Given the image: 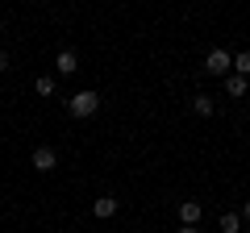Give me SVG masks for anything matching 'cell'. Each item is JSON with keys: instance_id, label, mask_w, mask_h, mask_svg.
<instances>
[{"instance_id": "8", "label": "cell", "mask_w": 250, "mask_h": 233, "mask_svg": "<svg viewBox=\"0 0 250 233\" xmlns=\"http://www.w3.org/2000/svg\"><path fill=\"white\" fill-rule=\"evenodd\" d=\"M34 88H38V96H54V79H50V75H42Z\"/></svg>"}, {"instance_id": "2", "label": "cell", "mask_w": 250, "mask_h": 233, "mask_svg": "<svg viewBox=\"0 0 250 233\" xmlns=\"http://www.w3.org/2000/svg\"><path fill=\"white\" fill-rule=\"evenodd\" d=\"M54 162H59V154H54L50 146H38L34 150V167L38 171H54Z\"/></svg>"}, {"instance_id": "1", "label": "cell", "mask_w": 250, "mask_h": 233, "mask_svg": "<svg viewBox=\"0 0 250 233\" xmlns=\"http://www.w3.org/2000/svg\"><path fill=\"white\" fill-rule=\"evenodd\" d=\"M67 108H71V116H92L100 108V96L96 92H75V96L67 100Z\"/></svg>"}, {"instance_id": "12", "label": "cell", "mask_w": 250, "mask_h": 233, "mask_svg": "<svg viewBox=\"0 0 250 233\" xmlns=\"http://www.w3.org/2000/svg\"><path fill=\"white\" fill-rule=\"evenodd\" d=\"M0 71H9V54L0 50Z\"/></svg>"}, {"instance_id": "4", "label": "cell", "mask_w": 250, "mask_h": 233, "mask_svg": "<svg viewBox=\"0 0 250 233\" xmlns=\"http://www.w3.org/2000/svg\"><path fill=\"white\" fill-rule=\"evenodd\" d=\"M54 67H59L62 75H71V71H75V54H71V50H62V54H59V63H54Z\"/></svg>"}, {"instance_id": "7", "label": "cell", "mask_w": 250, "mask_h": 233, "mask_svg": "<svg viewBox=\"0 0 250 233\" xmlns=\"http://www.w3.org/2000/svg\"><path fill=\"white\" fill-rule=\"evenodd\" d=\"M221 229H225V233H238V229H242L238 213H225V216H221Z\"/></svg>"}, {"instance_id": "6", "label": "cell", "mask_w": 250, "mask_h": 233, "mask_svg": "<svg viewBox=\"0 0 250 233\" xmlns=\"http://www.w3.org/2000/svg\"><path fill=\"white\" fill-rule=\"evenodd\" d=\"M92 213H96V216H113V213H117V200H108V196L96 200V208H92Z\"/></svg>"}, {"instance_id": "9", "label": "cell", "mask_w": 250, "mask_h": 233, "mask_svg": "<svg viewBox=\"0 0 250 233\" xmlns=\"http://www.w3.org/2000/svg\"><path fill=\"white\" fill-rule=\"evenodd\" d=\"M229 96H246V79H242V75L229 79Z\"/></svg>"}, {"instance_id": "5", "label": "cell", "mask_w": 250, "mask_h": 233, "mask_svg": "<svg viewBox=\"0 0 250 233\" xmlns=\"http://www.w3.org/2000/svg\"><path fill=\"white\" fill-rule=\"evenodd\" d=\"M179 216H184V225H192V221L200 216V204H196V200H188V204L179 208Z\"/></svg>"}, {"instance_id": "3", "label": "cell", "mask_w": 250, "mask_h": 233, "mask_svg": "<svg viewBox=\"0 0 250 233\" xmlns=\"http://www.w3.org/2000/svg\"><path fill=\"white\" fill-rule=\"evenodd\" d=\"M205 67H208L213 75H217V71H225V67H229V54H225V50H213V54H208V63H205Z\"/></svg>"}, {"instance_id": "11", "label": "cell", "mask_w": 250, "mask_h": 233, "mask_svg": "<svg viewBox=\"0 0 250 233\" xmlns=\"http://www.w3.org/2000/svg\"><path fill=\"white\" fill-rule=\"evenodd\" d=\"M196 113L208 116V113H213V100H208V96H196Z\"/></svg>"}, {"instance_id": "10", "label": "cell", "mask_w": 250, "mask_h": 233, "mask_svg": "<svg viewBox=\"0 0 250 233\" xmlns=\"http://www.w3.org/2000/svg\"><path fill=\"white\" fill-rule=\"evenodd\" d=\"M233 67H238V75L246 79V75H250V54H238V58H233Z\"/></svg>"}, {"instance_id": "13", "label": "cell", "mask_w": 250, "mask_h": 233, "mask_svg": "<svg viewBox=\"0 0 250 233\" xmlns=\"http://www.w3.org/2000/svg\"><path fill=\"white\" fill-rule=\"evenodd\" d=\"M179 233H200V229H192V225H184V229H179Z\"/></svg>"}]
</instances>
